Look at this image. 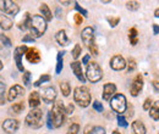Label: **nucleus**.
Masks as SVG:
<instances>
[{
  "label": "nucleus",
  "mask_w": 159,
  "mask_h": 134,
  "mask_svg": "<svg viewBox=\"0 0 159 134\" xmlns=\"http://www.w3.org/2000/svg\"><path fill=\"white\" fill-rule=\"evenodd\" d=\"M52 118H53V127L54 128H60L64 123H65V118H66V111H65V106L61 101H57L53 105V109L49 111Z\"/></svg>",
  "instance_id": "1"
},
{
  "label": "nucleus",
  "mask_w": 159,
  "mask_h": 134,
  "mask_svg": "<svg viewBox=\"0 0 159 134\" xmlns=\"http://www.w3.org/2000/svg\"><path fill=\"white\" fill-rule=\"evenodd\" d=\"M31 36L33 38H39L47 31V21L40 15H33L31 19Z\"/></svg>",
  "instance_id": "2"
},
{
  "label": "nucleus",
  "mask_w": 159,
  "mask_h": 134,
  "mask_svg": "<svg viewBox=\"0 0 159 134\" xmlns=\"http://www.w3.org/2000/svg\"><path fill=\"white\" fill-rule=\"evenodd\" d=\"M74 100L81 107H87L91 104V100H92V95H91L88 88L84 87V85L75 88V90H74Z\"/></svg>",
  "instance_id": "3"
},
{
  "label": "nucleus",
  "mask_w": 159,
  "mask_h": 134,
  "mask_svg": "<svg viewBox=\"0 0 159 134\" xmlns=\"http://www.w3.org/2000/svg\"><path fill=\"white\" fill-rule=\"evenodd\" d=\"M26 124L33 129H38L43 124V112L39 109H32L26 116Z\"/></svg>",
  "instance_id": "4"
},
{
  "label": "nucleus",
  "mask_w": 159,
  "mask_h": 134,
  "mask_svg": "<svg viewBox=\"0 0 159 134\" xmlns=\"http://www.w3.org/2000/svg\"><path fill=\"white\" fill-rule=\"evenodd\" d=\"M86 77L91 83H97L99 82L103 77V71L100 68V66L96 62V61H91L87 65L86 68Z\"/></svg>",
  "instance_id": "5"
},
{
  "label": "nucleus",
  "mask_w": 159,
  "mask_h": 134,
  "mask_svg": "<svg viewBox=\"0 0 159 134\" xmlns=\"http://www.w3.org/2000/svg\"><path fill=\"white\" fill-rule=\"evenodd\" d=\"M110 107L116 114H124L127 109V101L124 94H115L110 100Z\"/></svg>",
  "instance_id": "6"
},
{
  "label": "nucleus",
  "mask_w": 159,
  "mask_h": 134,
  "mask_svg": "<svg viewBox=\"0 0 159 134\" xmlns=\"http://www.w3.org/2000/svg\"><path fill=\"white\" fill-rule=\"evenodd\" d=\"M1 127H2V129H4L5 133L15 134L17 132V129L20 128V122L17 119H15V118H7V119H5L2 122Z\"/></svg>",
  "instance_id": "7"
},
{
  "label": "nucleus",
  "mask_w": 159,
  "mask_h": 134,
  "mask_svg": "<svg viewBox=\"0 0 159 134\" xmlns=\"http://www.w3.org/2000/svg\"><path fill=\"white\" fill-rule=\"evenodd\" d=\"M39 94L42 95L43 101L47 102V104H52L57 99V90H55L54 87H45V88H43Z\"/></svg>",
  "instance_id": "8"
},
{
  "label": "nucleus",
  "mask_w": 159,
  "mask_h": 134,
  "mask_svg": "<svg viewBox=\"0 0 159 134\" xmlns=\"http://www.w3.org/2000/svg\"><path fill=\"white\" fill-rule=\"evenodd\" d=\"M25 95V89L19 85V84H15V85H12L10 89H9V92H7V94H6V100L7 101H10V102H12L14 100H16L17 97H20V96H23Z\"/></svg>",
  "instance_id": "9"
},
{
  "label": "nucleus",
  "mask_w": 159,
  "mask_h": 134,
  "mask_svg": "<svg viewBox=\"0 0 159 134\" xmlns=\"http://www.w3.org/2000/svg\"><path fill=\"white\" fill-rule=\"evenodd\" d=\"M2 11L6 12L7 15H11L12 17L16 16L20 12V7L16 2L10 1V0H4L2 1Z\"/></svg>",
  "instance_id": "10"
},
{
  "label": "nucleus",
  "mask_w": 159,
  "mask_h": 134,
  "mask_svg": "<svg viewBox=\"0 0 159 134\" xmlns=\"http://www.w3.org/2000/svg\"><path fill=\"white\" fill-rule=\"evenodd\" d=\"M81 37H82V41L83 44H86L88 48L94 43V31L92 27H86L83 28L82 33H81Z\"/></svg>",
  "instance_id": "11"
},
{
  "label": "nucleus",
  "mask_w": 159,
  "mask_h": 134,
  "mask_svg": "<svg viewBox=\"0 0 159 134\" xmlns=\"http://www.w3.org/2000/svg\"><path fill=\"white\" fill-rule=\"evenodd\" d=\"M143 88V77L141 75H137V76L134 78L132 83H131V88H130V93L132 96H137L139 94V92L142 90Z\"/></svg>",
  "instance_id": "12"
},
{
  "label": "nucleus",
  "mask_w": 159,
  "mask_h": 134,
  "mask_svg": "<svg viewBox=\"0 0 159 134\" xmlns=\"http://www.w3.org/2000/svg\"><path fill=\"white\" fill-rule=\"evenodd\" d=\"M115 93H116V85L114 83H107V84H104V87H103V94H102L104 100L110 101L111 97L115 95Z\"/></svg>",
  "instance_id": "13"
},
{
  "label": "nucleus",
  "mask_w": 159,
  "mask_h": 134,
  "mask_svg": "<svg viewBox=\"0 0 159 134\" xmlns=\"http://www.w3.org/2000/svg\"><path fill=\"white\" fill-rule=\"evenodd\" d=\"M126 61H125V58H122L121 55H115L114 58L110 60V67L113 68V70H115V71H121V70H124L125 67H126Z\"/></svg>",
  "instance_id": "14"
},
{
  "label": "nucleus",
  "mask_w": 159,
  "mask_h": 134,
  "mask_svg": "<svg viewBox=\"0 0 159 134\" xmlns=\"http://www.w3.org/2000/svg\"><path fill=\"white\" fill-rule=\"evenodd\" d=\"M71 70H72V72L75 73V76L76 78L79 79L81 83H84L86 82V78L83 76V72H82V66H81V62L79 61H74L71 65Z\"/></svg>",
  "instance_id": "15"
},
{
  "label": "nucleus",
  "mask_w": 159,
  "mask_h": 134,
  "mask_svg": "<svg viewBox=\"0 0 159 134\" xmlns=\"http://www.w3.org/2000/svg\"><path fill=\"white\" fill-rule=\"evenodd\" d=\"M26 58L28 62L31 63H38L40 61V54L39 51L36 48H30L27 54H26Z\"/></svg>",
  "instance_id": "16"
},
{
  "label": "nucleus",
  "mask_w": 159,
  "mask_h": 134,
  "mask_svg": "<svg viewBox=\"0 0 159 134\" xmlns=\"http://www.w3.org/2000/svg\"><path fill=\"white\" fill-rule=\"evenodd\" d=\"M40 104V94L38 92H32L28 96V105L31 109H37Z\"/></svg>",
  "instance_id": "17"
},
{
  "label": "nucleus",
  "mask_w": 159,
  "mask_h": 134,
  "mask_svg": "<svg viewBox=\"0 0 159 134\" xmlns=\"http://www.w3.org/2000/svg\"><path fill=\"white\" fill-rule=\"evenodd\" d=\"M39 11H40V16L45 19V21H52V19H53V14H52L49 6H48L45 2H42V4H40Z\"/></svg>",
  "instance_id": "18"
},
{
  "label": "nucleus",
  "mask_w": 159,
  "mask_h": 134,
  "mask_svg": "<svg viewBox=\"0 0 159 134\" xmlns=\"http://www.w3.org/2000/svg\"><path fill=\"white\" fill-rule=\"evenodd\" d=\"M55 40L58 41V44L61 45V46H66L69 43H70V40L67 38V36H66V32L64 31V29H60L57 32V34H55Z\"/></svg>",
  "instance_id": "19"
},
{
  "label": "nucleus",
  "mask_w": 159,
  "mask_h": 134,
  "mask_svg": "<svg viewBox=\"0 0 159 134\" xmlns=\"http://www.w3.org/2000/svg\"><path fill=\"white\" fill-rule=\"evenodd\" d=\"M12 19L7 17L6 15H0V28L2 31H9L12 27Z\"/></svg>",
  "instance_id": "20"
},
{
  "label": "nucleus",
  "mask_w": 159,
  "mask_h": 134,
  "mask_svg": "<svg viewBox=\"0 0 159 134\" xmlns=\"http://www.w3.org/2000/svg\"><path fill=\"white\" fill-rule=\"evenodd\" d=\"M132 131L135 132V134H146V127L143 124L142 121H134L132 122Z\"/></svg>",
  "instance_id": "21"
},
{
  "label": "nucleus",
  "mask_w": 159,
  "mask_h": 134,
  "mask_svg": "<svg viewBox=\"0 0 159 134\" xmlns=\"http://www.w3.org/2000/svg\"><path fill=\"white\" fill-rule=\"evenodd\" d=\"M31 19H32V16H31L28 12H26V14H25V19H22L20 22V24H19V28L22 29V31L30 29V28H31Z\"/></svg>",
  "instance_id": "22"
},
{
  "label": "nucleus",
  "mask_w": 159,
  "mask_h": 134,
  "mask_svg": "<svg viewBox=\"0 0 159 134\" xmlns=\"http://www.w3.org/2000/svg\"><path fill=\"white\" fill-rule=\"evenodd\" d=\"M149 116L154 119V121H159V100L154 101L151 110H149Z\"/></svg>",
  "instance_id": "23"
},
{
  "label": "nucleus",
  "mask_w": 159,
  "mask_h": 134,
  "mask_svg": "<svg viewBox=\"0 0 159 134\" xmlns=\"http://www.w3.org/2000/svg\"><path fill=\"white\" fill-rule=\"evenodd\" d=\"M23 109H25V102L23 101H17V102H15V104L11 105L10 112L11 114H20V112L23 111Z\"/></svg>",
  "instance_id": "24"
},
{
  "label": "nucleus",
  "mask_w": 159,
  "mask_h": 134,
  "mask_svg": "<svg viewBox=\"0 0 159 134\" xmlns=\"http://www.w3.org/2000/svg\"><path fill=\"white\" fill-rule=\"evenodd\" d=\"M14 58H15L17 70H19L20 72H23V71H25V67H23V65H22V56H21L17 51H14Z\"/></svg>",
  "instance_id": "25"
},
{
  "label": "nucleus",
  "mask_w": 159,
  "mask_h": 134,
  "mask_svg": "<svg viewBox=\"0 0 159 134\" xmlns=\"http://www.w3.org/2000/svg\"><path fill=\"white\" fill-rule=\"evenodd\" d=\"M60 90L64 96H69L71 93V87L67 82H62V83H60Z\"/></svg>",
  "instance_id": "26"
},
{
  "label": "nucleus",
  "mask_w": 159,
  "mask_h": 134,
  "mask_svg": "<svg viewBox=\"0 0 159 134\" xmlns=\"http://www.w3.org/2000/svg\"><path fill=\"white\" fill-rule=\"evenodd\" d=\"M129 38H130V41L132 45H136L139 39H137V29L136 28H131L129 31Z\"/></svg>",
  "instance_id": "27"
},
{
  "label": "nucleus",
  "mask_w": 159,
  "mask_h": 134,
  "mask_svg": "<svg viewBox=\"0 0 159 134\" xmlns=\"http://www.w3.org/2000/svg\"><path fill=\"white\" fill-rule=\"evenodd\" d=\"M5 94H7L6 93V85H5V83L0 82V105H4L5 101H6Z\"/></svg>",
  "instance_id": "28"
},
{
  "label": "nucleus",
  "mask_w": 159,
  "mask_h": 134,
  "mask_svg": "<svg viewBox=\"0 0 159 134\" xmlns=\"http://www.w3.org/2000/svg\"><path fill=\"white\" fill-rule=\"evenodd\" d=\"M64 51L62 53H58V62H57V68H55V72L59 75L60 72H61V70H62V67H64V63H62V56H64Z\"/></svg>",
  "instance_id": "29"
},
{
  "label": "nucleus",
  "mask_w": 159,
  "mask_h": 134,
  "mask_svg": "<svg viewBox=\"0 0 159 134\" xmlns=\"http://www.w3.org/2000/svg\"><path fill=\"white\" fill-rule=\"evenodd\" d=\"M126 9L130 11H137L139 9V1H127L126 2Z\"/></svg>",
  "instance_id": "30"
},
{
  "label": "nucleus",
  "mask_w": 159,
  "mask_h": 134,
  "mask_svg": "<svg viewBox=\"0 0 159 134\" xmlns=\"http://www.w3.org/2000/svg\"><path fill=\"white\" fill-rule=\"evenodd\" d=\"M81 51H82V49H81V45L80 44H76L75 46H74V49H72V58H75V60H77L80 58V55H81Z\"/></svg>",
  "instance_id": "31"
},
{
  "label": "nucleus",
  "mask_w": 159,
  "mask_h": 134,
  "mask_svg": "<svg viewBox=\"0 0 159 134\" xmlns=\"http://www.w3.org/2000/svg\"><path fill=\"white\" fill-rule=\"evenodd\" d=\"M49 80H50V76H49V75H43V76L39 77V79H37V80L34 82V85H36V87H39L42 83L49 82Z\"/></svg>",
  "instance_id": "32"
},
{
  "label": "nucleus",
  "mask_w": 159,
  "mask_h": 134,
  "mask_svg": "<svg viewBox=\"0 0 159 134\" xmlns=\"http://www.w3.org/2000/svg\"><path fill=\"white\" fill-rule=\"evenodd\" d=\"M79 132H80V126L77 123H72V124L69 127L67 133L66 134H79Z\"/></svg>",
  "instance_id": "33"
},
{
  "label": "nucleus",
  "mask_w": 159,
  "mask_h": 134,
  "mask_svg": "<svg viewBox=\"0 0 159 134\" xmlns=\"http://www.w3.org/2000/svg\"><path fill=\"white\" fill-rule=\"evenodd\" d=\"M0 43H1L4 46H7V48L11 46V40L7 38L5 34H2V33L0 34Z\"/></svg>",
  "instance_id": "34"
},
{
  "label": "nucleus",
  "mask_w": 159,
  "mask_h": 134,
  "mask_svg": "<svg viewBox=\"0 0 159 134\" xmlns=\"http://www.w3.org/2000/svg\"><path fill=\"white\" fill-rule=\"evenodd\" d=\"M152 105H153V101H152V99H151V97H147V99L144 100V104H143V109H144L146 111H149V110H151V107H152Z\"/></svg>",
  "instance_id": "35"
},
{
  "label": "nucleus",
  "mask_w": 159,
  "mask_h": 134,
  "mask_svg": "<svg viewBox=\"0 0 159 134\" xmlns=\"http://www.w3.org/2000/svg\"><path fill=\"white\" fill-rule=\"evenodd\" d=\"M15 51H17V53L20 54L21 56H22V55H26V54H27V51H28V48H27L26 45H21V46H17V48L15 49Z\"/></svg>",
  "instance_id": "36"
},
{
  "label": "nucleus",
  "mask_w": 159,
  "mask_h": 134,
  "mask_svg": "<svg viewBox=\"0 0 159 134\" xmlns=\"http://www.w3.org/2000/svg\"><path fill=\"white\" fill-rule=\"evenodd\" d=\"M136 70V61L134 58L129 60V66H127V71L129 72H134Z\"/></svg>",
  "instance_id": "37"
},
{
  "label": "nucleus",
  "mask_w": 159,
  "mask_h": 134,
  "mask_svg": "<svg viewBox=\"0 0 159 134\" xmlns=\"http://www.w3.org/2000/svg\"><path fill=\"white\" fill-rule=\"evenodd\" d=\"M118 124H119L120 127H124V128H126V127H127V122H126V118H125V117H122V116H118Z\"/></svg>",
  "instance_id": "38"
},
{
  "label": "nucleus",
  "mask_w": 159,
  "mask_h": 134,
  "mask_svg": "<svg viewBox=\"0 0 159 134\" xmlns=\"http://www.w3.org/2000/svg\"><path fill=\"white\" fill-rule=\"evenodd\" d=\"M30 77H31V72L26 71V72L23 73L22 79H23V84H25V85H30Z\"/></svg>",
  "instance_id": "39"
},
{
  "label": "nucleus",
  "mask_w": 159,
  "mask_h": 134,
  "mask_svg": "<svg viewBox=\"0 0 159 134\" xmlns=\"http://www.w3.org/2000/svg\"><path fill=\"white\" fill-rule=\"evenodd\" d=\"M88 49H89V51H91V54H92V55H94V56H97V55H98V46H97V44H96V43H93Z\"/></svg>",
  "instance_id": "40"
},
{
  "label": "nucleus",
  "mask_w": 159,
  "mask_h": 134,
  "mask_svg": "<svg viewBox=\"0 0 159 134\" xmlns=\"http://www.w3.org/2000/svg\"><path fill=\"white\" fill-rule=\"evenodd\" d=\"M108 22H109V24L111 26V27H115L118 23H119L120 19L119 17H108Z\"/></svg>",
  "instance_id": "41"
},
{
  "label": "nucleus",
  "mask_w": 159,
  "mask_h": 134,
  "mask_svg": "<svg viewBox=\"0 0 159 134\" xmlns=\"http://www.w3.org/2000/svg\"><path fill=\"white\" fill-rule=\"evenodd\" d=\"M75 7H76V10L79 11L80 15L82 14V16H84V17H87V16H88V12H87V11H86V10H84L83 7H81V6H80L77 2H76V5H75Z\"/></svg>",
  "instance_id": "42"
},
{
  "label": "nucleus",
  "mask_w": 159,
  "mask_h": 134,
  "mask_svg": "<svg viewBox=\"0 0 159 134\" xmlns=\"http://www.w3.org/2000/svg\"><path fill=\"white\" fill-rule=\"evenodd\" d=\"M93 109H94L96 111H98V112H103V110H104L103 105L100 104L99 101H94V102H93Z\"/></svg>",
  "instance_id": "43"
},
{
  "label": "nucleus",
  "mask_w": 159,
  "mask_h": 134,
  "mask_svg": "<svg viewBox=\"0 0 159 134\" xmlns=\"http://www.w3.org/2000/svg\"><path fill=\"white\" fill-rule=\"evenodd\" d=\"M93 134H105V129L100 126H96L93 127Z\"/></svg>",
  "instance_id": "44"
},
{
  "label": "nucleus",
  "mask_w": 159,
  "mask_h": 134,
  "mask_svg": "<svg viewBox=\"0 0 159 134\" xmlns=\"http://www.w3.org/2000/svg\"><path fill=\"white\" fill-rule=\"evenodd\" d=\"M83 134H93V126L91 124H87L83 129Z\"/></svg>",
  "instance_id": "45"
},
{
  "label": "nucleus",
  "mask_w": 159,
  "mask_h": 134,
  "mask_svg": "<svg viewBox=\"0 0 159 134\" xmlns=\"http://www.w3.org/2000/svg\"><path fill=\"white\" fill-rule=\"evenodd\" d=\"M74 110H75V106L72 105V104H69L66 107H65V111H66V115H70V114H72L74 112Z\"/></svg>",
  "instance_id": "46"
},
{
  "label": "nucleus",
  "mask_w": 159,
  "mask_h": 134,
  "mask_svg": "<svg viewBox=\"0 0 159 134\" xmlns=\"http://www.w3.org/2000/svg\"><path fill=\"white\" fill-rule=\"evenodd\" d=\"M22 41H23V43H26V41H31V43H33V41H34V38H33L31 34H26V36L22 38Z\"/></svg>",
  "instance_id": "47"
},
{
  "label": "nucleus",
  "mask_w": 159,
  "mask_h": 134,
  "mask_svg": "<svg viewBox=\"0 0 159 134\" xmlns=\"http://www.w3.org/2000/svg\"><path fill=\"white\" fill-rule=\"evenodd\" d=\"M47 124H48V128H49V129L54 128V127H53V118H52V115H50V112L48 114V122H47Z\"/></svg>",
  "instance_id": "48"
},
{
  "label": "nucleus",
  "mask_w": 159,
  "mask_h": 134,
  "mask_svg": "<svg viewBox=\"0 0 159 134\" xmlns=\"http://www.w3.org/2000/svg\"><path fill=\"white\" fill-rule=\"evenodd\" d=\"M82 21H83V17H82L80 14H76V15H75V22H76V24H81Z\"/></svg>",
  "instance_id": "49"
},
{
  "label": "nucleus",
  "mask_w": 159,
  "mask_h": 134,
  "mask_svg": "<svg viewBox=\"0 0 159 134\" xmlns=\"http://www.w3.org/2000/svg\"><path fill=\"white\" fill-rule=\"evenodd\" d=\"M89 58H91V55H84L83 58H82V63L88 65V63H89Z\"/></svg>",
  "instance_id": "50"
},
{
  "label": "nucleus",
  "mask_w": 159,
  "mask_h": 134,
  "mask_svg": "<svg viewBox=\"0 0 159 134\" xmlns=\"http://www.w3.org/2000/svg\"><path fill=\"white\" fill-rule=\"evenodd\" d=\"M153 88H154V90L156 92H159V82L158 80H153Z\"/></svg>",
  "instance_id": "51"
},
{
  "label": "nucleus",
  "mask_w": 159,
  "mask_h": 134,
  "mask_svg": "<svg viewBox=\"0 0 159 134\" xmlns=\"http://www.w3.org/2000/svg\"><path fill=\"white\" fill-rule=\"evenodd\" d=\"M153 31H154V34H159V26L158 24H153Z\"/></svg>",
  "instance_id": "52"
},
{
  "label": "nucleus",
  "mask_w": 159,
  "mask_h": 134,
  "mask_svg": "<svg viewBox=\"0 0 159 134\" xmlns=\"http://www.w3.org/2000/svg\"><path fill=\"white\" fill-rule=\"evenodd\" d=\"M154 15H156V17H159V9H157V10L154 11Z\"/></svg>",
  "instance_id": "53"
},
{
  "label": "nucleus",
  "mask_w": 159,
  "mask_h": 134,
  "mask_svg": "<svg viewBox=\"0 0 159 134\" xmlns=\"http://www.w3.org/2000/svg\"><path fill=\"white\" fill-rule=\"evenodd\" d=\"M60 4H65V5H67V4H70V1H60Z\"/></svg>",
  "instance_id": "54"
},
{
  "label": "nucleus",
  "mask_w": 159,
  "mask_h": 134,
  "mask_svg": "<svg viewBox=\"0 0 159 134\" xmlns=\"http://www.w3.org/2000/svg\"><path fill=\"white\" fill-rule=\"evenodd\" d=\"M2 68H4V65H2V62H1V61H0V71H1V70H2Z\"/></svg>",
  "instance_id": "55"
},
{
  "label": "nucleus",
  "mask_w": 159,
  "mask_h": 134,
  "mask_svg": "<svg viewBox=\"0 0 159 134\" xmlns=\"http://www.w3.org/2000/svg\"><path fill=\"white\" fill-rule=\"evenodd\" d=\"M111 134H121V133H120V132H118V131H114Z\"/></svg>",
  "instance_id": "56"
},
{
  "label": "nucleus",
  "mask_w": 159,
  "mask_h": 134,
  "mask_svg": "<svg viewBox=\"0 0 159 134\" xmlns=\"http://www.w3.org/2000/svg\"><path fill=\"white\" fill-rule=\"evenodd\" d=\"M0 10H2V1H0Z\"/></svg>",
  "instance_id": "57"
},
{
  "label": "nucleus",
  "mask_w": 159,
  "mask_h": 134,
  "mask_svg": "<svg viewBox=\"0 0 159 134\" xmlns=\"http://www.w3.org/2000/svg\"><path fill=\"white\" fill-rule=\"evenodd\" d=\"M158 134H159V133H158Z\"/></svg>",
  "instance_id": "58"
}]
</instances>
